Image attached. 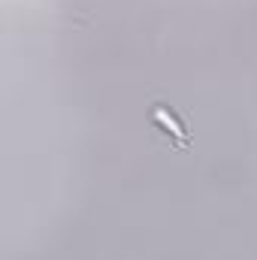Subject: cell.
Here are the masks:
<instances>
[{
	"label": "cell",
	"instance_id": "6da1fadb",
	"mask_svg": "<svg viewBox=\"0 0 257 260\" xmlns=\"http://www.w3.org/2000/svg\"><path fill=\"white\" fill-rule=\"evenodd\" d=\"M154 124H160V127H170L167 133H173V142H176V145H188V136L182 133L185 127H182V124L173 118V112H167L164 106H160V109H154Z\"/></svg>",
	"mask_w": 257,
	"mask_h": 260
}]
</instances>
